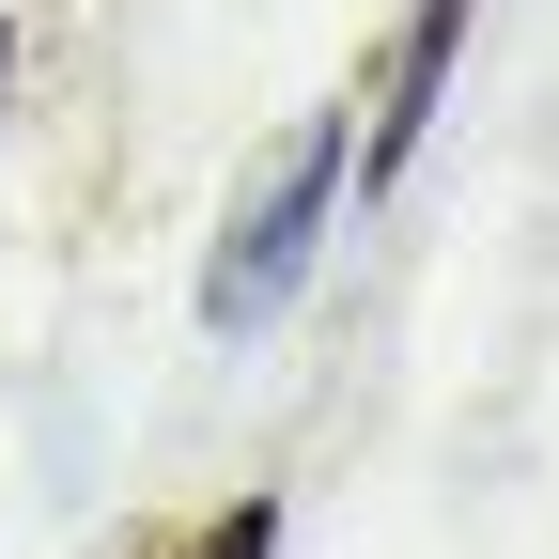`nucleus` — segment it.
I'll return each instance as SVG.
<instances>
[{
    "instance_id": "obj_4",
    "label": "nucleus",
    "mask_w": 559,
    "mask_h": 559,
    "mask_svg": "<svg viewBox=\"0 0 559 559\" xmlns=\"http://www.w3.org/2000/svg\"><path fill=\"white\" fill-rule=\"evenodd\" d=\"M0 94H16V16H0Z\"/></svg>"
},
{
    "instance_id": "obj_3",
    "label": "nucleus",
    "mask_w": 559,
    "mask_h": 559,
    "mask_svg": "<svg viewBox=\"0 0 559 559\" xmlns=\"http://www.w3.org/2000/svg\"><path fill=\"white\" fill-rule=\"evenodd\" d=\"M156 559H280V513H264V498H234L218 528H187V544H156Z\"/></svg>"
},
{
    "instance_id": "obj_2",
    "label": "nucleus",
    "mask_w": 559,
    "mask_h": 559,
    "mask_svg": "<svg viewBox=\"0 0 559 559\" xmlns=\"http://www.w3.org/2000/svg\"><path fill=\"white\" fill-rule=\"evenodd\" d=\"M451 47H466V0H419V16H404V62H389V109H373V187L419 156V124H436V79H451Z\"/></svg>"
},
{
    "instance_id": "obj_1",
    "label": "nucleus",
    "mask_w": 559,
    "mask_h": 559,
    "mask_svg": "<svg viewBox=\"0 0 559 559\" xmlns=\"http://www.w3.org/2000/svg\"><path fill=\"white\" fill-rule=\"evenodd\" d=\"M326 202H342V124L264 140V171L234 187V234H218V264H202V326H218V342L280 326V296H296L311 249H326Z\"/></svg>"
}]
</instances>
